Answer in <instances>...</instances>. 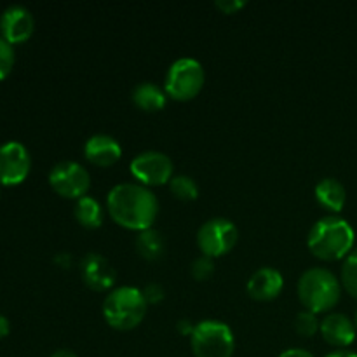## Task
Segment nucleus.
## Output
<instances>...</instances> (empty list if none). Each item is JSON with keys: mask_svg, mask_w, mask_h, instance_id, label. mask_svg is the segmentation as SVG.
<instances>
[{"mask_svg": "<svg viewBox=\"0 0 357 357\" xmlns=\"http://www.w3.org/2000/svg\"><path fill=\"white\" fill-rule=\"evenodd\" d=\"M356 234L347 220L337 215L319 218L309 230L307 246L314 257L333 261L345 258L354 248Z\"/></svg>", "mask_w": 357, "mask_h": 357, "instance_id": "nucleus-2", "label": "nucleus"}, {"mask_svg": "<svg viewBox=\"0 0 357 357\" xmlns=\"http://www.w3.org/2000/svg\"><path fill=\"white\" fill-rule=\"evenodd\" d=\"M176 328H178V331H180L181 335H188V337H190V335L194 333L195 324H192L188 319H181V321H178Z\"/></svg>", "mask_w": 357, "mask_h": 357, "instance_id": "nucleus-28", "label": "nucleus"}, {"mask_svg": "<svg viewBox=\"0 0 357 357\" xmlns=\"http://www.w3.org/2000/svg\"><path fill=\"white\" fill-rule=\"evenodd\" d=\"M49 183L56 194L77 201L89 190L91 176L86 167L77 160H61L49 171Z\"/></svg>", "mask_w": 357, "mask_h": 357, "instance_id": "nucleus-8", "label": "nucleus"}, {"mask_svg": "<svg viewBox=\"0 0 357 357\" xmlns=\"http://www.w3.org/2000/svg\"><path fill=\"white\" fill-rule=\"evenodd\" d=\"M129 169L142 185L155 187V185L169 183V180L173 178V160L162 152L146 150V152L132 157Z\"/></svg>", "mask_w": 357, "mask_h": 357, "instance_id": "nucleus-9", "label": "nucleus"}, {"mask_svg": "<svg viewBox=\"0 0 357 357\" xmlns=\"http://www.w3.org/2000/svg\"><path fill=\"white\" fill-rule=\"evenodd\" d=\"M314 194H316L317 202L331 213H340L344 209L345 201H347V190H345L344 183L338 181L337 178H323L316 185Z\"/></svg>", "mask_w": 357, "mask_h": 357, "instance_id": "nucleus-16", "label": "nucleus"}, {"mask_svg": "<svg viewBox=\"0 0 357 357\" xmlns=\"http://www.w3.org/2000/svg\"><path fill=\"white\" fill-rule=\"evenodd\" d=\"M73 216L77 222L87 229H98L103 223V208L100 202L91 195L77 199L73 206Z\"/></svg>", "mask_w": 357, "mask_h": 357, "instance_id": "nucleus-18", "label": "nucleus"}, {"mask_svg": "<svg viewBox=\"0 0 357 357\" xmlns=\"http://www.w3.org/2000/svg\"><path fill=\"white\" fill-rule=\"evenodd\" d=\"M246 6L244 0H216V7L220 10H223L225 14H234L241 9V7Z\"/></svg>", "mask_w": 357, "mask_h": 357, "instance_id": "nucleus-26", "label": "nucleus"}, {"mask_svg": "<svg viewBox=\"0 0 357 357\" xmlns=\"http://www.w3.org/2000/svg\"><path fill=\"white\" fill-rule=\"evenodd\" d=\"M166 89L160 86H157L155 82H142L138 86H135L132 89V101H135L136 107H139L145 112H157L166 105L167 100Z\"/></svg>", "mask_w": 357, "mask_h": 357, "instance_id": "nucleus-17", "label": "nucleus"}, {"mask_svg": "<svg viewBox=\"0 0 357 357\" xmlns=\"http://www.w3.org/2000/svg\"><path fill=\"white\" fill-rule=\"evenodd\" d=\"M30 167V153L23 143L7 142L0 145V183L6 187L23 183Z\"/></svg>", "mask_w": 357, "mask_h": 357, "instance_id": "nucleus-10", "label": "nucleus"}, {"mask_svg": "<svg viewBox=\"0 0 357 357\" xmlns=\"http://www.w3.org/2000/svg\"><path fill=\"white\" fill-rule=\"evenodd\" d=\"M321 335L330 345L338 349H345L356 340V324L349 316L340 312L328 314L319 326Z\"/></svg>", "mask_w": 357, "mask_h": 357, "instance_id": "nucleus-13", "label": "nucleus"}, {"mask_svg": "<svg viewBox=\"0 0 357 357\" xmlns=\"http://www.w3.org/2000/svg\"><path fill=\"white\" fill-rule=\"evenodd\" d=\"M354 324H356V330H357V310H356V316H354Z\"/></svg>", "mask_w": 357, "mask_h": 357, "instance_id": "nucleus-33", "label": "nucleus"}, {"mask_svg": "<svg viewBox=\"0 0 357 357\" xmlns=\"http://www.w3.org/2000/svg\"><path fill=\"white\" fill-rule=\"evenodd\" d=\"M293 326H295L296 333H298L300 337H314V335L319 331L321 323L317 321V314L303 309L296 314Z\"/></svg>", "mask_w": 357, "mask_h": 357, "instance_id": "nucleus-22", "label": "nucleus"}, {"mask_svg": "<svg viewBox=\"0 0 357 357\" xmlns=\"http://www.w3.org/2000/svg\"><path fill=\"white\" fill-rule=\"evenodd\" d=\"M284 288V279L282 274L274 267H261L253 272L248 279L246 289L251 298L255 300H272L281 295Z\"/></svg>", "mask_w": 357, "mask_h": 357, "instance_id": "nucleus-15", "label": "nucleus"}, {"mask_svg": "<svg viewBox=\"0 0 357 357\" xmlns=\"http://www.w3.org/2000/svg\"><path fill=\"white\" fill-rule=\"evenodd\" d=\"M14 66V49L13 44L0 37V80L6 79Z\"/></svg>", "mask_w": 357, "mask_h": 357, "instance_id": "nucleus-24", "label": "nucleus"}, {"mask_svg": "<svg viewBox=\"0 0 357 357\" xmlns=\"http://www.w3.org/2000/svg\"><path fill=\"white\" fill-rule=\"evenodd\" d=\"M206 73L195 58H180L171 63L164 79L166 94L173 100L188 101L201 93Z\"/></svg>", "mask_w": 357, "mask_h": 357, "instance_id": "nucleus-6", "label": "nucleus"}, {"mask_svg": "<svg viewBox=\"0 0 357 357\" xmlns=\"http://www.w3.org/2000/svg\"><path fill=\"white\" fill-rule=\"evenodd\" d=\"M84 155L96 166H112L121 159L122 146L114 136L98 132V135L87 138L86 145H84Z\"/></svg>", "mask_w": 357, "mask_h": 357, "instance_id": "nucleus-14", "label": "nucleus"}, {"mask_svg": "<svg viewBox=\"0 0 357 357\" xmlns=\"http://www.w3.org/2000/svg\"><path fill=\"white\" fill-rule=\"evenodd\" d=\"M56 264L61 265V267H70V264H72V257H70L68 253H59L56 255Z\"/></svg>", "mask_w": 357, "mask_h": 357, "instance_id": "nucleus-30", "label": "nucleus"}, {"mask_svg": "<svg viewBox=\"0 0 357 357\" xmlns=\"http://www.w3.org/2000/svg\"><path fill=\"white\" fill-rule=\"evenodd\" d=\"M296 289L300 302L314 314L333 309L342 295V284L337 275L323 267H312L303 272Z\"/></svg>", "mask_w": 357, "mask_h": 357, "instance_id": "nucleus-3", "label": "nucleus"}, {"mask_svg": "<svg viewBox=\"0 0 357 357\" xmlns=\"http://www.w3.org/2000/svg\"><path fill=\"white\" fill-rule=\"evenodd\" d=\"M192 352L195 357H232L236 338L229 324L216 319L199 321L190 335Z\"/></svg>", "mask_w": 357, "mask_h": 357, "instance_id": "nucleus-5", "label": "nucleus"}, {"mask_svg": "<svg viewBox=\"0 0 357 357\" xmlns=\"http://www.w3.org/2000/svg\"><path fill=\"white\" fill-rule=\"evenodd\" d=\"M136 250L146 260H157L162 257L164 250H166V241H164L162 234L155 229L142 230L136 237Z\"/></svg>", "mask_w": 357, "mask_h": 357, "instance_id": "nucleus-19", "label": "nucleus"}, {"mask_svg": "<svg viewBox=\"0 0 357 357\" xmlns=\"http://www.w3.org/2000/svg\"><path fill=\"white\" fill-rule=\"evenodd\" d=\"M79 271L80 275H82V281L94 291L110 289L114 286L115 278H117L114 265L103 255L94 253V251L84 255V258L80 260Z\"/></svg>", "mask_w": 357, "mask_h": 357, "instance_id": "nucleus-12", "label": "nucleus"}, {"mask_svg": "<svg viewBox=\"0 0 357 357\" xmlns=\"http://www.w3.org/2000/svg\"><path fill=\"white\" fill-rule=\"evenodd\" d=\"M9 331H10L9 319H7L6 316H2V314H0V338H6L7 335H9Z\"/></svg>", "mask_w": 357, "mask_h": 357, "instance_id": "nucleus-29", "label": "nucleus"}, {"mask_svg": "<svg viewBox=\"0 0 357 357\" xmlns=\"http://www.w3.org/2000/svg\"><path fill=\"white\" fill-rule=\"evenodd\" d=\"M35 20L24 6H9L0 14V37L9 44H21L31 37Z\"/></svg>", "mask_w": 357, "mask_h": 357, "instance_id": "nucleus-11", "label": "nucleus"}, {"mask_svg": "<svg viewBox=\"0 0 357 357\" xmlns=\"http://www.w3.org/2000/svg\"><path fill=\"white\" fill-rule=\"evenodd\" d=\"M239 237V230H237L236 223L230 222L229 218H216L206 220L197 230V246L206 257H222V255L229 253L237 243Z\"/></svg>", "mask_w": 357, "mask_h": 357, "instance_id": "nucleus-7", "label": "nucleus"}, {"mask_svg": "<svg viewBox=\"0 0 357 357\" xmlns=\"http://www.w3.org/2000/svg\"><path fill=\"white\" fill-rule=\"evenodd\" d=\"M169 190L180 201H194L199 195L197 181L188 174H173L169 180Z\"/></svg>", "mask_w": 357, "mask_h": 357, "instance_id": "nucleus-20", "label": "nucleus"}, {"mask_svg": "<svg viewBox=\"0 0 357 357\" xmlns=\"http://www.w3.org/2000/svg\"><path fill=\"white\" fill-rule=\"evenodd\" d=\"M213 272H215V261H213L211 257L202 255V257L195 258V260L192 261L190 274L194 275V279H197V281H208L213 275Z\"/></svg>", "mask_w": 357, "mask_h": 357, "instance_id": "nucleus-23", "label": "nucleus"}, {"mask_svg": "<svg viewBox=\"0 0 357 357\" xmlns=\"http://www.w3.org/2000/svg\"><path fill=\"white\" fill-rule=\"evenodd\" d=\"M143 295H145L146 303H159L162 302L166 293H164L162 286L157 284V282H152V284H146V288L143 289Z\"/></svg>", "mask_w": 357, "mask_h": 357, "instance_id": "nucleus-25", "label": "nucleus"}, {"mask_svg": "<svg viewBox=\"0 0 357 357\" xmlns=\"http://www.w3.org/2000/svg\"><path fill=\"white\" fill-rule=\"evenodd\" d=\"M342 286L357 298V248L345 257L342 265Z\"/></svg>", "mask_w": 357, "mask_h": 357, "instance_id": "nucleus-21", "label": "nucleus"}, {"mask_svg": "<svg viewBox=\"0 0 357 357\" xmlns=\"http://www.w3.org/2000/svg\"><path fill=\"white\" fill-rule=\"evenodd\" d=\"M108 213L115 223L129 230H146L155 222L159 201L149 187L142 183H119L107 195Z\"/></svg>", "mask_w": 357, "mask_h": 357, "instance_id": "nucleus-1", "label": "nucleus"}, {"mask_svg": "<svg viewBox=\"0 0 357 357\" xmlns=\"http://www.w3.org/2000/svg\"><path fill=\"white\" fill-rule=\"evenodd\" d=\"M146 300L142 289L135 286H121L105 296L103 316L115 330H132L146 314Z\"/></svg>", "mask_w": 357, "mask_h": 357, "instance_id": "nucleus-4", "label": "nucleus"}, {"mask_svg": "<svg viewBox=\"0 0 357 357\" xmlns=\"http://www.w3.org/2000/svg\"><path fill=\"white\" fill-rule=\"evenodd\" d=\"M324 357H357V354L352 351H347V349H338V351L330 352V354H326Z\"/></svg>", "mask_w": 357, "mask_h": 357, "instance_id": "nucleus-31", "label": "nucleus"}, {"mask_svg": "<svg viewBox=\"0 0 357 357\" xmlns=\"http://www.w3.org/2000/svg\"><path fill=\"white\" fill-rule=\"evenodd\" d=\"M51 357H79L75 354V352L68 351V349H59V351L52 352Z\"/></svg>", "mask_w": 357, "mask_h": 357, "instance_id": "nucleus-32", "label": "nucleus"}, {"mask_svg": "<svg viewBox=\"0 0 357 357\" xmlns=\"http://www.w3.org/2000/svg\"><path fill=\"white\" fill-rule=\"evenodd\" d=\"M279 357H314V354H310L309 351H305V349H286V351H282Z\"/></svg>", "mask_w": 357, "mask_h": 357, "instance_id": "nucleus-27", "label": "nucleus"}]
</instances>
